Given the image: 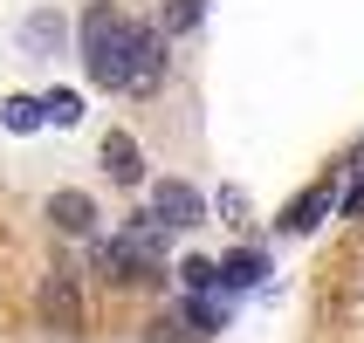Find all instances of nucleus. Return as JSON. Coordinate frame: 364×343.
Instances as JSON below:
<instances>
[{
  "mask_svg": "<svg viewBox=\"0 0 364 343\" xmlns=\"http://www.w3.org/2000/svg\"><path fill=\"white\" fill-rule=\"evenodd\" d=\"M131 28L138 21L124 14L117 0H97L90 14H82V69L97 89H117L124 82V48H131Z\"/></svg>",
  "mask_w": 364,
  "mask_h": 343,
  "instance_id": "f257e3e1",
  "label": "nucleus"
},
{
  "mask_svg": "<svg viewBox=\"0 0 364 343\" xmlns=\"http://www.w3.org/2000/svg\"><path fill=\"white\" fill-rule=\"evenodd\" d=\"M165 82V35L159 28H131V48H124V82H117V97H151Z\"/></svg>",
  "mask_w": 364,
  "mask_h": 343,
  "instance_id": "f03ea898",
  "label": "nucleus"
},
{
  "mask_svg": "<svg viewBox=\"0 0 364 343\" xmlns=\"http://www.w3.org/2000/svg\"><path fill=\"white\" fill-rule=\"evenodd\" d=\"M151 220H159L165 234L206 227V200H200V185H186V179H159V185H151Z\"/></svg>",
  "mask_w": 364,
  "mask_h": 343,
  "instance_id": "7ed1b4c3",
  "label": "nucleus"
},
{
  "mask_svg": "<svg viewBox=\"0 0 364 343\" xmlns=\"http://www.w3.org/2000/svg\"><path fill=\"white\" fill-rule=\"evenodd\" d=\"M41 323L48 330H82V295H76V275H62V268H48L41 275Z\"/></svg>",
  "mask_w": 364,
  "mask_h": 343,
  "instance_id": "20e7f679",
  "label": "nucleus"
},
{
  "mask_svg": "<svg viewBox=\"0 0 364 343\" xmlns=\"http://www.w3.org/2000/svg\"><path fill=\"white\" fill-rule=\"evenodd\" d=\"M41 213H48V227H55V234H69V241H90V234H97V200H90V192H76V185L48 192V206H41Z\"/></svg>",
  "mask_w": 364,
  "mask_h": 343,
  "instance_id": "39448f33",
  "label": "nucleus"
},
{
  "mask_svg": "<svg viewBox=\"0 0 364 343\" xmlns=\"http://www.w3.org/2000/svg\"><path fill=\"white\" fill-rule=\"evenodd\" d=\"M62 41H69V21L55 14V7H41V14H28L14 28V48L28 62H48V55H62Z\"/></svg>",
  "mask_w": 364,
  "mask_h": 343,
  "instance_id": "423d86ee",
  "label": "nucleus"
},
{
  "mask_svg": "<svg viewBox=\"0 0 364 343\" xmlns=\"http://www.w3.org/2000/svg\"><path fill=\"white\" fill-rule=\"evenodd\" d=\"M97 165H103V179H117V185H144V144L131 131H103Z\"/></svg>",
  "mask_w": 364,
  "mask_h": 343,
  "instance_id": "0eeeda50",
  "label": "nucleus"
},
{
  "mask_svg": "<svg viewBox=\"0 0 364 343\" xmlns=\"http://www.w3.org/2000/svg\"><path fill=\"white\" fill-rule=\"evenodd\" d=\"M268 282V254L262 247H227L220 254V288L227 295H247V288H262Z\"/></svg>",
  "mask_w": 364,
  "mask_h": 343,
  "instance_id": "6e6552de",
  "label": "nucleus"
},
{
  "mask_svg": "<svg viewBox=\"0 0 364 343\" xmlns=\"http://www.w3.org/2000/svg\"><path fill=\"white\" fill-rule=\"evenodd\" d=\"M117 247H124V254H138V261H151V268L165 261V227L151 220V206H144V213H131V220H124Z\"/></svg>",
  "mask_w": 364,
  "mask_h": 343,
  "instance_id": "1a4fd4ad",
  "label": "nucleus"
},
{
  "mask_svg": "<svg viewBox=\"0 0 364 343\" xmlns=\"http://www.w3.org/2000/svg\"><path fill=\"white\" fill-rule=\"evenodd\" d=\"M330 200H337V192H330V179L309 185V192H296V200L282 206V220H275V227H282V234H316V220L330 213Z\"/></svg>",
  "mask_w": 364,
  "mask_h": 343,
  "instance_id": "9d476101",
  "label": "nucleus"
},
{
  "mask_svg": "<svg viewBox=\"0 0 364 343\" xmlns=\"http://www.w3.org/2000/svg\"><path fill=\"white\" fill-rule=\"evenodd\" d=\"M200 21H206V0H165V7H159V35L165 41H172V35H193Z\"/></svg>",
  "mask_w": 364,
  "mask_h": 343,
  "instance_id": "9b49d317",
  "label": "nucleus"
},
{
  "mask_svg": "<svg viewBox=\"0 0 364 343\" xmlns=\"http://www.w3.org/2000/svg\"><path fill=\"white\" fill-rule=\"evenodd\" d=\"M41 117L55 124V131H76L82 124V89H48L41 97Z\"/></svg>",
  "mask_w": 364,
  "mask_h": 343,
  "instance_id": "f8f14e48",
  "label": "nucleus"
},
{
  "mask_svg": "<svg viewBox=\"0 0 364 343\" xmlns=\"http://www.w3.org/2000/svg\"><path fill=\"white\" fill-rule=\"evenodd\" d=\"M0 124H7V131H14V138H28V131H41V97H7L0 103Z\"/></svg>",
  "mask_w": 364,
  "mask_h": 343,
  "instance_id": "ddd939ff",
  "label": "nucleus"
},
{
  "mask_svg": "<svg viewBox=\"0 0 364 343\" xmlns=\"http://www.w3.org/2000/svg\"><path fill=\"white\" fill-rule=\"evenodd\" d=\"M179 282L193 288V295H206V288H220V261H206V254H186V261H179Z\"/></svg>",
  "mask_w": 364,
  "mask_h": 343,
  "instance_id": "4468645a",
  "label": "nucleus"
},
{
  "mask_svg": "<svg viewBox=\"0 0 364 343\" xmlns=\"http://www.w3.org/2000/svg\"><path fill=\"white\" fill-rule=\"evenodd\" d=\"M186 330H200V337H213V330H220V303H206V295H193V303H186Z\"/></svg>",
  "mask_w": 364,
  "mask_h": 343,
  "instance_id": "2eb2a0df",
  "label": "nucleus"
},
{
  "mask_svg": "<svg viewBox=\"0 0 364 343\" xmlns=\"http://www.w3.org/2000/svg\"><path fill=\"white\" fill-rule=\"evenodd\" d=\"M220 213H227V220H241V213H247V192H241V185H227V192H220Z\"/></svg>",
  "mask_w": 364,
  "mask_h": 343,
  "instance_id": "dca6fc26",
  "label": "nucleus"
},
{
  "mask_svg": "<svg viewBox=\"0 0 364 343\" xmlns=\"http://www.w3.org/2000/svg\"><path fill=\"white\" fill-rule=\"evenodd\" d=\"M172 330H179L172 316H165V323H151V343H193V337H172Z\"/></svg>",
  "mask_w": 364,
  "mask_h": 343,
  "instance_id": "f3484780",
  "label": "nucleus"
}]
</instances>
